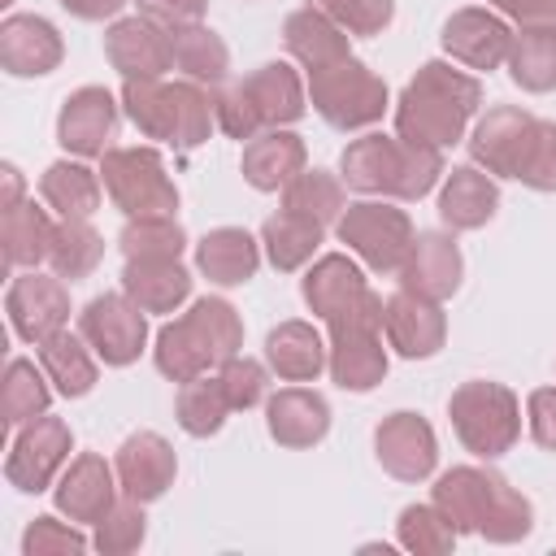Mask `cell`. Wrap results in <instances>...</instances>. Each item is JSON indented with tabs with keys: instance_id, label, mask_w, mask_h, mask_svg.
Wrapping results in <instances>:
<instances>
[{
	"instance_id": "cell-1",
	"label": "cell",
	"mask_w": 556,
	"mask_h": 556,
	"mask_svg": "<svg viewBox=\"0 0 556 556\" xmlns=\"http://www.w3.org/2000/svg\"><path fill=\"white\" fill-rule=\"evenodd\" d=\"M430 500L456 526V534H482L486 543H521L534 530V504L495 469L452 465L434 478Z\"/></svg>"
},
{
	"instance_id": "cell-2",
	"label": "cell",
	"mask_w": 556,
	"mask_h": 556,
	"mask_svg": "<svg viewBox=\"0 0 556 556\" xmlns=\"http://www.w3.org/2000/svg\"><path fill=\"white\" fill-rule=\"evenodd\" d=\"M482 104V83L452 61H426L395 100V135L426 148H452L465 139L469 117Z\"/></svg>"
},
{
	"instance_id": "cell-3",
	"label": "cell",
	"mask_w": 556,
	"mask_h": 556,
	"mask_svg": "<svg viewBox=\"0 0 556 556\" xmlns=\"http://www.w3.org/2000/svg\"><path fill=\"white\" fill-rule=\"evenodd\" d=\"M443 152L408 143L400 135L369 130L339 152V178L348 191L382 200H421L443 182Z\"/></svg>"
},
{
	"instance_id": "cell-4",
	"label": "cell",
	"mask_w": 556,
	"mask_h": 556,
	"mask_svg": "<svg viewBox=\"0 0 556 556\" xmlns=\"http://www.w3.org/2000/svg\"><path fill=\"white\" fill-rule=\"evenodd\" d=\"M243 352V317L230 300L204 295L182 317L156 330L152 361L169 382H191L208 369H222L230 356Z\"/></svg>"
},
{
	"instance_id": "cell-5",
	"label": "cell",
	"mask_w": 556,
	"mask_h": 556,
	"mask_svg": "<svg viewBox=\"0 0 556 556\" xmlns=\"http://www.w3.org/2000/svg\"><path fill=\"white\" fill-rule=\"evenodd\" d=\"M308 78V104L313 113L334 126V130H365L374 122H382L391 96H387V83L356 56H339L330 65H317V70H304Z\"/></svg>"
},
{
	"instance_id": "cell-6",
	"label": "cell",
	"mask_w": 556,
	"mask_h": 556,
	"mask_svg": "<svg viewBox=\"0 0 556 556\" xmlns=\"http://www.w3.org/2000/svg\"><path fill=\"white\" fill-rule=\"evenodd\" d=\"M447 417H452L460 447L482 460L513 452V443L521 439V400L504 382H491V378L460 382L447 400Z\"/></svg>"
},
{
	"instance_id": "cell-7",
	"label": "cell",
	"mask_w": 556,
	"mask_h": 556,
	"mask_svg": "<svg viewBox=\"0 0 556 556\" xmlns=\"http://www.w3.org/2000/svg\"><path fill=\"white\" fill-rule=\"evenodd\" d=\"M100 182L113 208H122L126 217L178 213V187L165 174V161L156 148H109L100 156Z\"/></svg>"
},
{
	"instance_id": "cell-8",
	"label": "cell",
	"mask_w": 556,
	"mask_h": 556,
	"mask_svg": "<svg viewBox=\"0 0 556 556\" xmlns=\"http://www.w3.org/2000/svg\"><path fill=\"white\" fill-rule=\"evenodd\" d=\"M339 243H348V252L356 261H365L374 274H400L417 230L413 217L404 208H395L391 200H356L343 208V217L334 222Z\"/></svg>"
},
{
	"instance_id": "cell-9",
	"label": "cell",
	"mask_w": 556,
	"mask_h": 556,
	"mask_svg": "<svg viewBox=\"0 0 556 556\" xmlns=\"http://www.w3.org/2000/svg\"><path fill=\"white\" fill-rule=\"evenodd\" d=\"M326 374L339 391H374L382 378H387V348H382V300L352 313V317H339L326 326Z\"/></svg>"
},
{
	"instance_id": "cell-10",
	"label": "cell",
	"mask_w": 556,
	"mask_h": 556,
	"mask_svg": "<svg viewBox=\"0 0 556 556\" xmlns=\"http://www.w3.org/2000/svg\"><path fill=\"white\" fill-rule=\"evenodd\" d=\"M70 452H74V434L61 417L43 413L26 426H17V439L4 456V482L26 491V495H39L48 486H56L61 469L70 465Z\"/></svg>"
},
{
	"instance_id": "cell-11",
	"label": "cell",
	"mask_w": 556,
	"mask_h": 556,
	"mask_svg": "<svg viewBox=\"0 0 556 556\" xmlns=\"http://www.w3.org/2000/svg\"><path fill=\"white\" fill-rule=\"evenodd\" d=\"M78 334L91 343V352L104 365L126 369L148 348V313L126 291H104L87 300V308L78 313Z\"/></svg>"
},
{
	"instance_id": "cell-12",
	"label": "cell",
	"mask_w": 556,
	"mask_h": 556,
	"mask_svg": "<svg viewBox=\"0 0 556 556\" xmlns=\"http://www.w3.org/2000/svg\"><path fill=\"white\" fill-rule=\"evenodd\" d=\"M539 130V117L521 104H495L486 109L473 130H469V156L473 165H482L491 178H513L517 182V169L526 161V148Z\"/></svg>"
},
{
	"instance_id": "cell-13",
	"label": "cell",
	"mask_w": 556,
	"mask_h": 556,
	"mask_svg": "<svg viewBox=\"0 0 556 556\" xmlns=\"http://www.w3.org/2000/svg\"><path fill=\"white\" fill-rule=\"evenodd\" d=\"M300 295H304V304L313 308V317H321L326 326L339 321V317H352V313H361V308H369V304L382 300V295L365 282L361 265H356L348 252H326V256H317V261L304 269V278H300Z\"/></svg>"
},
{
	"instance_id": "cell-14",
	"label": "cell",
	"mask_w": 556,
	"mask_h": 556,
	"mask_svg": "<svg viewBox=\"0 0 556 556\" xmlns=\"http://www.w3.org/2000/svg\"><path fill=\"white\" fill-rule=\"evenodd\" d=\"M4 313L17 339L26 343H43L48 334L70 326V291L65 278L56 274H39V269H22L9 291H4Z\"/></svg>"
},
{
	"instance_id": "cell-15",
	"label": "cell",
	"mask_w": 556,
	"mask_h": 556,
	"mask_svg": "<svg viewBox=\"0 0 556 556\" xmlns=\"http://www.w3.org/2000/svg\"><path fill=\"white\" fill-rule=\"evenodd\" d=\"M374 456L395 482H426L439 465V439L421 413H387L374 430Z\"/></svg>"
},
{
	"instance_id": "cell-16",
	"label": "cell",
	"mask_w": 556,
	"mask_h": 556,
	"mask_svg": "<svg viewBox=\"0 0 556 556\" xmlns=\"http://www.w3.org/2000/svg\"><path fill=\"white\" fill-rule=\"evenodd\" d=\"M104 56L122 78H165L174 70V35L152 17H113L104 30Z\"/></svg>"
},
{
	"instance_id": "cell-17",
	"label": "cell",
	"mask_w": 556,
	"mask_h": 556,
	"mask_svg": "<svg viewBox=\"0 0 556 556\" xmlns=\"http://www.w3.org/2000/svg\"><path fill=\"white\" fill-rule=\"evenodd\" d=\"M117 100L109 87H78L65 96L61 113H56V143L70 152V156H104L113 148V135H117Z\"/></svg>"
},
{
	"instance_id": "cell-18",
	"label": "cell",
	"mask_w": 556,
	"mask_h": 556,
	"mask_svg": "<svg viewBox=\"0 0 556 556\" xmlns=\"http://www.w3.org/2000/svg\"><path fill=\"white\" fill-rule=\"evenodd\" d=\"M113 469H117V486H122L126 500L156 504L174 486V478H178V456H174V447H169L165 434L135 430L113 452Z\"/></svg>"
},
{
	"instance_id": "cell-19",
	"label": "cell",
	"mask_w": 556,
	"mask_h": 556,
	"mask_svg": "<svg viewBox=\"0 0 556 556\" xmlns=\"http://www.w3.org/2000/svg\"><path fill=\"white\" fill-rule=\"evenodd\" d=\"M117 495H122L117 469H113L100 452H78V456L61 469V478H56V486H52L56 513L70 517V521H78V526H96V521L117 504Z\"/></svg>"
},
{
	"instance_id": "cell-20",
	"label": "cell",
	"mask_w": 556,
	"mask_h": 556,
	"mask_svg": "<svg viewBox=\"0 0 556 556\" xmlns=\"http://www.w3.org/2000/svg\"><path fill=\"white\" fill-rule=\"evenodd\" d=\"M382 334H387V348H395L404 361H430L447 339V317L439 300H426L400 287L395 295L382 300Z\"/></svg>"
},
{
	"instance_id": "cell-21",
	"label": "cell",
	"mask_w": 556,
	"mask_h": 556,
	"mask_svg": "<svg viewBox=\"0 0 556 556\" xmlns=\"http://www.w3.org/2000/svg\"><path fill=\"white\" fill-rule=\"evenodd\" d=\"M443 52L465 70H500L513 48V26L495 9H456L443 22Z\"/></svg>"
},
{
	"instance_id": "cell-22",
	"label": "cell",
	"mask_w": 556,
	"mask_h": 556,
	"mask_svg": "<svg viewBox=\"0 0 556 556\" xmlns=\"http://www.w3.org/2000/svg\"><path fill=\"white\" fill-rule=\"evenodd\" d=\"M465 278V256L447 230H417L404 265H400V287L426 300H452Z\"/></svg>"
},
{
	"instance_id": "cell-23",
	"label": "cell",
	"mask_w": 556,
	"mask_h": 556,
	"mask_svg": "<svg viewBox=\"0 0 556 556\" xmlns=\"http://www.w3.org/2000/svg\"><path fill=\"white\" fill-rule=\"evenodd\" d=\"M65 39L39 13H13L0 22V65L13 78H43L61 65Z\"/></svg>"
},
{
	"instance_id": "cell-24",
	"label": "cell",
	"mask_w": 556,
	"mask_h": 556,
	"mask_svg": "<svg viewBox=\"0 0 556 556\" xmlns=\"http://www.w3.org/2000/svg\"><path fill=\"white\" fill-rule=\"evenodd\" d=\"M265 430L278 447H317L330 434V404L313 387H282L265 400Z\"/></svg>"
},
{
	"instance_id": "cell-25",
	"label": "cell",
	"mask_w": 556,
	"mask_h": 556,
	"mask_svg": "<svg viewBox=\"0 0 556 556\" xmlns=\"http://www.w3.org/2000/svg\"><path fill=\"white\" fill-rule=\"evenodd\" d=\"M239 83H243V91H248V100H252V109L261 117V130L291 126V122H300L308 113V83L287 61H265Z\"/></svg>"
},
{
	"instance_id": "cell-26",
	"label": "cell",
	"mask_w": 556,
	"mask_h": 556,
	"mask_svg": "<svg viewBox=\"0 0 556 556\" xmlns=\"http://www.w3.org/2000/svg\"><path fill=\"white\" fill-rule=\"evenodd\" d=\"M304 161H308L304 139L295 130H287V126H269V130H261V135H252L243 143L239 169H243V182L248 187H256V191H282L304 169Z\"/></svg>"
},
{
	"instance_id": "cell-27",
	"label": "cell",
	"mask_w": 556,
	"mask_h": 556,
	"mask_svg": "<svg viewBox=\"0 0 556 556\" xmlns=\"http://www.w3.org/2000/svg\"><path fill=\"white\" fill-rule=\"evenodd\" d=\"M500 208V187L482 165H452L439 187V217L447 230H482Z\"/></svg>"
},
{
	"instance_id": "cell-28",
	"label": "cell",
	"mask_w": 556,
	"mask_h": 556,
	"mask_svg": "<svg viewBox=\"0 0 556 556\" xmlns=\"http://www.w3.org/2000/svg\"><path fill=\"white\" fill-rule=\"evenodd\" d=\"M195 269L213 287H243L261 269V239H252L243 226H217L195 243Z\"/></svg>"
},
{
	"instance_id": "cell-29",
	"label": "cell",
	"mask_w": 556,
	"mask_h": 556,
	"mask_svg": "<svg viewBox=\"0 0 556 556\" xmlns=\"http://www.w3.org/2000/svg\"><path fill=\"white\" fill-rule=\"evenodd\" d=\"M326 339L317 334L313 321H278L265 334V365L282 378V382H313L326 369Z\"/></svg>"
},
{
	"instance_id": "cell-30",
	"label": "cell",
	"mask_w": 556,
	"mask_h": 556,
	"mask_svg": "<svg viewBox=\"0 0 556 556\" xmlns=\"http://www.w3.org/2000/svg\"><path fill=\"white\" fill-rule=\"evenodd\" d=\"M35 356H39V365H43V374H48V382L56 387V395H65V400H83L91 387H96V378H100V356L91 352V343L78 334V330H56V334H48L43 343H35Z\"/></svg>"
},
{
	"instance_id": "cell-31",
	"label": "cell",
	"mask_w": 556,
	"mask_h": 556,
	"mask_svg": "<svg viewBox=\"0 0 556 556\" xmlns=\"http://www.w3.org/2000/svg\"><path fill=\"white\" fill-rule=\"evenodd\" d=\"M282 48L304 70H317V65H330L339 56H352V35L339 22H330L321 9L304 4V9L287 13V22H282Z\"/></svg>"
},
{
	"instance_id": "cell-32",
	"label": "cell",
	"mask_w": 556,
	"mask_h": 556,
	"mask_svg": "<svg viewBox=\"0 0 556 556\" xmlns=\"http://www.w3.org/2000/svg\"><path fill=\"white\" fill-rule=\"evenodd\" d=\"M52 235H56V222L35 200H22V204L4 208L0 213L4 265L9 269H39L48 261V252H52Z\"/></svg>"
},
{
	"instance_id": "cell-33",
	"label": "cell",
	"mask_w": 556,
	"mask_h": 556,
	"mask_svg": "<svg viewBox=\"0 0 556 556\" xmlns=\"http://www.w3.org/2000/svg\"><path fill=\"white\" fill-rule=\"evenodd\" d=\"M122 291L143 313H174L191 300V274L182 261H126Z\"/></svg>"
},
{
	"instance_id": "cell-34",
	"label": "cell",
	"mask_w": 556,
	"mask_h": 556,
	"mask_svg": "<svg viewBox=\"0 0 556 556\" xmlns=\"http://www.w3.org/2000/svg\"><path fill=\"white\" fill-rule=\"evenodd\" d=\"M321 239H326V226L313 222V217H300L291 208H278L261 222V248H265V256L278 274L304 269L313 261V252L321 248Z\"/></svg>"
},
{
	"instance_id": "cell-35",
	"label": "cell",
	"mask_w": 556,
	"mask_h": 556,
	"mask_svg": "<svg viewBox=\"0 0 556 556\" xmlns=\"http://www.w3.org/2000/svg\"><path fill=\"white\" fill-rule=\"evenodd\" d=\"M122 113L135 122L143 139H161L174 148L178 126V91L165 78H122Z\"/></svg>"
},
{
	"instance_id": "cell-36",
	"label": "cell",
	"mask_w": 556,
	"mask_h": 556,
	"mask_svg": "<svg viewBox=\"0 0 556 556\" xmlns=\"http://www.w3.org/2000/svg\"><path fill=\"white\" fill-rule=\"evenodd\" d=\"M504 65L521 91L530 96L556 91V26H517Z\"/></svg>"
},
{
	"instance_id": "cell-37",
	"label": "cell",
	"mask_w": 556,
	"mask_h": 556,
	"mask_svg": "<svg viewBox=\"0 0 556 556\" xmlns=\"http://www.w3.org/2000/svg\"><path fill=\"white\" fill-rule=\"evenodd\" d=\"M39 195L56 217H91L100 208L104 182L83 161H52L39 174Z\"/></svg>"
},
{
	"instance_id": "cell-38",
	"label": "cell",
	"mask_w": 556,
	"mask_h": 556,
	"mask_svg": "<svg viewBox=\"0 0 556 556\" xmlns=\"http://www.w3.org/2000/svg\"><path fill=\"white\" fill-rule=\"evenodd\" d=\"M174 35V70L191 83H204V87H222L226 74H230V48L217 30H208L204 22L200 26H182V30H169Z\"/></svg>"
},
{
	"instance_id": "cell-39",
	"label": "cell",
	"mask_w": 556,
	"mask_h": 556,
	"mask_svg": "<svg viewBox=\"0 0 556 556\" xmlns=\"http://www.w3.org/2000/svg\"><path fill=\"white\" fill-rule=\"evenodd\" d=\"M52 391H56V387L48 382L43 365H35V361H26V356H13L9 369H4V387H0V413H4V426L17 430V426L43 417L48 404H52Z\"/></svg>"
},
{
	"instance_id": "cell-40",
	"label": "cell",
	"mask_w": 556,
	"mask_h": 556,
	"mask_svg": "<svg viewBox=\"0 0 556 556\" xmlns=\"http://www.w3.org/2000/svg\"><path fill=\"white\" fill-rule=\"evenodd\" d=\"M282 208L300 213V217H313L321 226H334L348 208V195H343V178L330 174V169H300L287 187H282Z\"/></svg>"
},
{
	"instance_id": "cell-41",
	"label": "cell",
	"mask_w": 556,
	"mask_h": 556,
	"mask_svg": "<svg viewBox=\"0 0 556 556\" xmlns=\"http://www.w3.org/2000/svg\"><path fill=\"white\" fill-rule=\"evenodd\" d=\"M100 256H104V235L87 217H61L56 222L52 252H48V265H52L56 278L78 282L100 265Z\"/></svg>"
},
{
	"instance_id": "cell-42",
	"label": "cell",
	"mask_w": 556,
	"mask_h": 556,
	"mask_svg": "<svg viewBox=\"0 0 556 556\" xmlns=\"http://www.w3.org/2000/svg\"><path fill=\"white\" fill-rule=\"evenodd\" d=\"M230 413H235V408H230V400H226L217 374H213V378L200 374V378H191V382L178 387L174 417H178V426H182L191 439H208V434H217V430L226 426Z\"/></svg>"
},
{
	"instance_id": "cell-43",
	"label": "cell",
	"mask_w": 556,
	"mask_h": 556,
	"mask_svg": "<svg viewBox=\"0 0 556 556\" xmlns=\"http://www.w3.org/2000/svg\"><path fill=\"white\" fill-rule=\"evenodd\" d=\"M117 248L126 261H178L187 248V230L178 217H126L117 230Z\"/></svg>"
},
{
	"instance_id": "cell-44",
	"label": "cell",
	"mask_w": 556,
	"mask_h": 556,
	"mask_svg": "<svg viewBox=\"0 0 556 556\" xmlns=\"http://www.w3.org/2000/svg\"><path fill=\"white\" fill-rule=\"evenodd\" d=\"M456 526L443 517V508L430 500V504H408L400 508V521H395V543L413 556H447L456 547Z\"/></svg>"
},
{
	"instance_id": "cell-45",
	"label": "cell",
	"mask_w": 556,
	"mask_h": 556,
	"mask_svg": "<svg viewBox=\"0 0 556 556\" xmlns=\"http://www.w3.org/2000/svg\"><path fill=\"white\" fill-rule=\"evenodd\" d=\"M148 539V517H143V504L139 500H117L100 521H96V534H91V547L100 556H126L135 547H143Z\"/></svg>"
},
{
	"instance_id": "cell-46",
	"label": "cell",
	"mask_w": 556,
	"mask_h": 556,
	"mask_svg": "<svg viewBox=\"0 0 556 556\" xmlns=\"http://www.w3.org/2000/svg\"><path fill=\"white\" fill-rule=\"evenodd\" d=\"M269 365H261V361H252V356H230L222 369H217V378H222V391H226V400H230V408L235 413H248V408H256V404H265L269 400Z\"/></svg>"
},
{
	"instance_id": "cell-47",
	"label": "cell",
	"mask_w": 556,
	"mask_h": 556,
	"mask_svg": "<svg viewBox=\"0 0 556 556\" xmlns=\"http://www.w3.org/2000/svg\"><path fill=\"white\" fill-rule=\"evenodd\" d=\"M313 9H321L330 22H339L348 35H382L395 22V0H304Z\"/></svg>"
},
{
	"instance_id": "cell-48",
	"label": "cell",
	"mask_w": 556,
	"mask_h": 556,
	"mask_svg": "<svg viewBox=\"0 0 556 556\" xmlns=\"http://www.w3.org/2000/svg\"><path fill=\"white\" fill-rule=\"evenodd\" d=\"M91 539L78 530V521H56V517H35L22 534V556H78L87 552Z\"/></svg>"
},
{
	"instance_id": "cell-49",
	"label": "cell",
	"mask_w": 556,
	"mask_h": 556,
	"mask_svg": "<svg viewBox=\"0 0 556 556\" xmlns=\"http://www.w3.org/2000/svg\"><path fill=\"white\" fill-rule=\"evenodd\" d=\"M517 182L530 187V191H556V122L539 117V130H534V139L526 148Z\"/></svg>"
},
{
	"instance_id": "cell-50",
	"label": "cell",
	"mask_w": 556,
	"mask_h": 556,
	"mask_svg": "<svg viewBox=\"0 0 556 556\" xmlns=\"http://www.w3.org/2000/svg\"><path fill=\"white\" fill-rule=\"evenodd\" d=\"M213 109H217V130H226L230 139L261 135V117H256V109H252V100H248V91H243L239 78L213 87Z\"/></svg>"
},
{
	"instance_id": "cell-51",
	"label": "cell",
	"mask_w": 556,
	"mask_h": 556,
	"mask_svg": "<svg viewBox=\"0 0 556 556\" xmlns=\"http://www.w3.org/2000/svg\"><path fill=\"white\" fill-rule=\"evenodd\" d=\"M143 17H152L165 30H182V26H200L208 13V0H135Z\"/></svg>"
},
{
	"instance_id": "cell-52",
	"label": "cell",
	"mask_w": 556,
	"mask_h": 556,
	"mask_svg": "<svg viewBox=\"0 0 556 556\" xmlns=\"http://www.w3.org/2000/svg\"><path fill=\"white\" fill-rule=\"evenodd\" d=\"M526 426H530V439L543 452H556V387L530 391V400H526Z\"/></svg>"
},
{
	"instance_id": "cell-53",
	"label": "cell",
	"mask_w": 556,
	"mask_h": 556,
	"mask_svg": "<svg viewBox=\"0 0 556 556\" xmlns=\"http://www.w3.org/2000/svg\"><path fill=\"white\" fill-rule=\"evenodd\" d=\"M486 4L517 26H556V0H486Z\"/></svg>"
},
{
	"instance_id": "cell-54",
	"label": "cell",
	"mask_w": 556,
	"mask_h": 556,
	"mask_svg": "<svg viewBox=\"0 0 556 556\" xmlns=\"http://www.w3.org/2000/svg\"><path fill=\"white\" fill-rule=\"evenodd\" d=\"M126 0H61V9L78 22H104V17H117Z\"/></svg>"
},
{
	"instance_id": "cell-55",
	"label": "cell",
	"mask_w": 556,
	"mask_h": 556,
	"mask_svg": "<svg viewBox=\"0 0 556 556\" xmlns=\"http://www.w3.org/2000/svg\"><path fill=\"white\" fill-rule=\"evenodd\" d=\"M0 174H4V195H0V213H4V208L22 204V169L17 165H4Z\"/></svg>"
}]
</instances>
